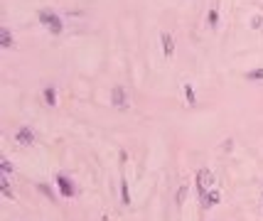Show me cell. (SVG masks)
Segmentation results:
<instances>
[{
	"label": "cell",
	"instance_id": "cell-3",
	"mask_svg": "<svg viewBox=\"0 0 263 221\" xmlns=\"http://www.w3.org/2000/svg\"><path fill=\"white\" fill-rule=\"evenodd\" d=\"M212 184V175H209L207 170H202L199 175H197V189H199V199L207 194V187Z\"/></svg>",
	"mask_w": 263,
	"mask_h": 221
},
{
	"label": "cell",
	"instance_id": "cell-8",
	"mask_svg": "<svg viewBox=\"0 0 263 221\" xmlns=\"http://www.w3.org/2000/svg\"><path fill=\"white\" fill-rule=\"evenodd\" d=\"M0 187H3V194H5L8 199H15L13 192H10V182H8V177H3V180H0Z\"/></svg>",
	"mask_w": 263,
	"mask_h": 221
},
{
	"label": "cell",
	"instance_id": "cell-9",
	"mask_svg": "<svg viewBox=\"0 0 263 221\" xmlns=\"http://www.w3.org/2000/svg\"><path fill=\"white\" fill-rule=\"evenodd\" d=\"M163 44H165V54L170 57L172 54V47H175V44H172V37H170V35H163Z\"/></svg>",
	"mask_w": 263,
	"mask_h": 221
},
{
	"label": "cell",
	"instance_id": "cell-11",
	"mask_svg": "<svg viewBox=\"0 0 263 221\" xmlns=\"http://www.w3.org/2000/svg\"><path fill=\"white\" fill-rule=\"evenodd\" d=\"M0 170H3L5 175H10V172H13V165H10L8 160H3V162H0Z\"/></svg>",
	"mask_w": 263,
	"mask_h": 221
},
{
	"label": "cell",
	"instance_id": "cell-2",
	"mask_svg": "<svg viewBox=\"0 0 263 221\" xmlns=\"http://www.w3.org/2000/svg\"><path fill=\"white\" fill-rule=\"evenodd\" d=\"M57 187H59V192L64 197H74V184H71L67 175H57Z\"/></svg>",
	"mask_w": 263,
	"mask_h": 221
},
{
	"label": "cell",
	"instance_id": "cell-6",
	"mask_svg": "<svg viewBox=\"0 0 263 221\" xmlns=\"http://www.w3.org/2000/svg\"><path fill=\"white\" fill-rule=\"evenodd\" d=\"M219 199H222L219 192H207L202 197V204H204V207H214V204H219Z\"/></svg>",
	"mask_w": 263,
	"mask_h": 221
},
{
	"label": "cell",
	"instance_id": "cell-7",
	"mask_svg": "<svg viewBox=\"0 0 263 221\" xmlns=\"http://www.w3.org/2000/svg\"><path fill=\"white\" fill-rule=\"evenodd\" d=\"M0 44L3 47H13V35H10V30H0Z\"/></svg>",
	"mask_w": 263,
	"mask_h": 221
},
{
	"label": "cell",
	"instance_id": "cell-5",
	"mask_svg": "<svg viewBox=\"0 0 263 221\" xmlns=\"http://www.w3.org/2000/svg\"><path fill=\"white\" fill-rule=\"evenodd\" d=\"M15 138H17L20 145H32V143H35V135H32V130H30V128H20Z\"/></svg>",
	"mask_w": 263,
	"mask_h": 221
},
{
	"label": "cell",
	"instance_id": "cell-12",
	"mask_svg": "<svg viewBox=\"0 0 263 221\" xmlns=\"http://www.w3.org/2000/svg\"><path fill=\"white\" fill-rule=\"evenodd\" d=\"M121 192H123V202L128 204V202H130V197H128V184H125V180L121 182Z\"/></svg>",
	"mask_w": 263,
	"mask_h": 221
},
{
	"label": "cell",
	"instance_id": "cell-4",
	"mask_svg": "<svg viewBox=\"0 0 263 221\" xmlns=\"http://www.w3.org/2000/svg\"><path fill=\"white\" fill-rule=\"evenodd\" d=\"M111 101H113V106H118V108H123L125 103H128V101H125V91L123 89H121V86H113V91H111Z\"/></svg>",
	"mask_w": 263,
	"mask_h": 221
},
{
	"label": "cell",
	"instance_id": "cell-10",
	"mask_svg": "<svg viewBox=\"0 0 263 221\" xmlns=\"http://www.w3.org/2000/svg\"><path fill=\"white\" fill-rule=\"evenodd\" d=\"M44 96H47V103H49V106H55V103H57L55 89H47V91H44Z\"/></svg>",
	"mask_w": 263,
	"mask_h": 221
},
{
	"label": "cell",
	"instance_id": "cell-1",
	"mask_svg": "<svg viewBox=\"0 0 263 221\" xmlns=\"http://www.w3.org/2000/svg\"><path fill=\"white\" fill-rule=\"evenodd\" d=\"M40 22H42V25H47L52 35H59V32H62V20H59V15H55L52 10H42V13H40Z\"/></svg>",
	"mask_w": 263,
	"mask_h": 221
},
{
	"label": "cell",
	"instance_id": "cell-14",
	"mask_svg": "<svg viewBox=\"0 0 263 221\" xmlns=\"http://www.w3.org/2000/svg\"><path fill=\"white\" fill-rule=\"evenodd\" d=\"M209 25H212V27H217V13H214V10L209 13Z\"/></svg>",
	"mask_w": 263,
	"mask_h": 221
},
{
	"label": "cell",
	"instance_id": "cell-13",
	"mask_svg": "<svg viewBox=\"0 0 263 221\" xmlns=\"http://www.w3.org/2000/svg\"><path fill=\"white\" fill-rule=\"evenodd\" d=\"M246 76H249V79H263V69H258V71H249Z\"/></svg>",
	"mask_w": 263,
	"mask_h": 221
}]
</instances>
